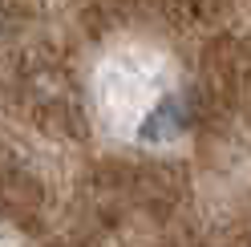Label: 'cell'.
I'll list each match as a JSON object with an SVG mask.
<instances>
[{"label": "cell", "mask_w": 251, "mask_h": 247, "mask_svg": "<svg viewBox=\"0 0 251 247\" xmlns=\"http://www.w3.org/2000/svg\"><path fill=\"white\" fill-rule=\"evenodd\" d=\"M186 126H191V114H186L182 98H162V101L142 118V126H138V138L158 146V142H175L178 134H186Z\"/></svg>", "instance_id": "6da1fadb"}]
</instances>
